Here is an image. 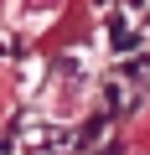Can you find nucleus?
I'll return each instance as SVG.
<instances>
[{"instance_id":"1","label":"nucleus","mask_w":150,"mask_h":155,"mask_svg":"<svg viewBox=\"0 0 150 155\" xmlns=\"http://www.w3.org/2000/svg\"><path fill=\"white\" fill-rule=\"evenodd\" d=\"M52 16H57V0H16V21L31 31H42Z\"/></svg>"}]
</instances>
